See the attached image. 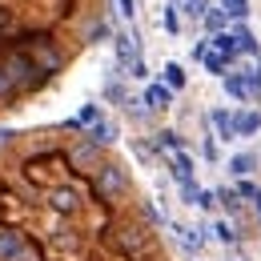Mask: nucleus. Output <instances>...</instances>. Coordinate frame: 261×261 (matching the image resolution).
Returning a JSON list of instances; mask_svg holds the SVG:
<instances>
[{
    "mask_svg": "<svg viewBox=\"0 0 261 261\" xmlns=\"http://www.w3.org/2000/svg\"><path fill=\"white\" fill-rule=\"evenodd\" d=\"M129 189H133L129 169L121 161H113V157H105V161L97 165V173H93V197H97L100 205H113V201H121Z\"/></svg>",
    "mask_w": 261,
    "mask_h": 261,
    "instance_id": "obj_1",
    "label": "nucleus"
},
{
    "mask_svg": "<svg viewBox=\"0 0 261 261\" xmlns=\"http://www.w3.org/2000/svg\"><path fill=\"white\" fill-rule=\"evenodd\" d=\"M0 65L8 68V76H12V85H16V93L20 97H33V93H40L44 89V72L36 68V61L24 53V48H8L4 57H0Z\"/></svg>",
    "mask_w": 261,
    "mask_h": 261,
    "instance_id": "obj_2",
    "label": "nucleus"
},
{
    "mask_svg": "<svg viewBox=\"0 0 261 261\" xmlns=\"http://www.w3.org/2000/svg\"><path fill=\"white\" fill-rule=\"evenodd\" d=\"M149 245H153V225H149L145 217L113 225V249H117L121 257H141Z\"/></svg>",
    "mask_w": 261,
    "mask_h": 261,
    "instance_id": "obj_3",
    "label": "nucleus"
},
{
    "mask_svg": "<svg viewBox=\"0 0 261 261\" xmlns=\"http://www.w3.org/2000/svg\"><path fill=\"white\" fill-rule=\"evenodd\" d=\"M16 48H24V53L36 61V68H40L44 76H57V72L65 68V61H68L65 53H61V44H57L53 36H44V33L29 36V40H24V44H16Z\"/></svg>",
    "mask_w": 261,
    "mask_h": 261,
    "instance_id": "obj_4",
    "label": "nucleus"
},
{
    "mask_svg": "<svg viewBox=\"0 0 261 261\" xmlns=\"http://www.w3.org/2000/svg\"><path fill=\"white\" fill-rule=\"evenodd\" d=\"M44 205H48L61 221H72V217L85 209V193H81L76 181H61V185H53V189L44 193Z\"/></svg>",
    "mask_w": 261,
    "mask_h": 261,
    "instance_id": "obj_5",
    "label": "nucleus"
},
{
    "mask_svg": "<svg viewBox=\"0 0 261 261\" xmlns=\"http://www.w3.org/2000/svg\"><path fill=\"white\" fill-rule=\"evenodd\" d=\"M65 161L72 165L76 173H97V165L105 161V149L93 145L85 133H76V141H68V149H65Z\"/></svg>",
    "mask_w": 261,
    "mask_h": 261,
    "instance_id": "obj_6",
    "label": "nucleus"
},
{
    "mask_svg": "<svg viewBox=\"0 0 261 261\" xmlns=\"http://www.w3.org/2000/svg\"><path fill=\"white\" fill-rule=\"evenodd\" d=\"M173 97H177V93H173L169 85H161V81H149V85H145V93H141V100H145V109H149L153 117H161V113H169V109H173Z\"/></svg>",
    "mask_w": 261,
    "mask_h": 261,
    "instance_id": "obj_7",
    "label": "nucleus"
},
{
    "mask_svg": "<svg viewBox=\"0 0 261 261\" xmlns=\"http://www.w3.org/2000/svg\"><path fill=\"white\" fill-rule=\"evenodd\" d=\"M29 249V233L16 225H0V261H16Z\"/></svg>",
    "mask_w": 261,
    "mask_h": 261,
    "instance_id": "obj_8",
    "label": "nucleus"
},
{
    "mask_svg": "<svg viewBox=\"0 0 261 261\" xmlns=\"http://www.w3.org/2000/svg\"><path fill=\"white\" fill-rule=\"evenodd\" d=\"M165 165H169V173H173V181L177 185H185V181H197V161L185 153V149H177V153H169L165 157Z\"/></svg>",
    "mask_w": 261,
    "mask_h": 261,
    "instance_id": "obj_9",
    "label": "nucleus"
},
{
    "mask_svg": "<svg viewBox=\"0 0 261 261\" xmlns=\"http://www.w3.org/2000/svg\"><path fill=\"white\" fill-rule=\"evenodd\" d=\"M221 89H225V97H229V100H237V109H249V105H253L249 81H245L241 72H229V76H221Z\"/></svg>",
    "mask_w": 261,
    "mask_h": 261,
    "instance_id": "obj_10",
    "label": "nucleus"
},
{
    "mask_svg": "<svg viewBox=\"0 0 261 261\" xmlns=\"http://www.w3.org/2000/svg\"><path fill=\"white\" fill-rule=\"evenodd\" d=\"M85 137H89L93 145H100V149H113V145H117V137H121V125H117L113 117H100L93 129H85Z\"/></svg>",
    "mask_w": 261,
    "mask_h": 261,
    "instance_id": "obj_11",
    "label": "nucleus"
},
{
    "mask_svg": "<svg viewBox=\"0 0 261 261\" xmlns=\"http://www.w3.org/2000/svg\"><path fill=\"white\" fill-rule=\"evenodd\" d=\"M233 133H237V141L257 137L261 133V109H237L233 113Z\"/></svg>",
    "mask_w": 261,
    "mask_h": 261,
    "instance_id": "obj_12",
    "label": "nucleus"
},
{
    "mask_svg": "<svg viewBox=\"0 0 261 261\" xmlns=\"http://www.w3.org/2000/svg\"><path fill=\"white\" fill-rule=\"evenodd\" d=\"M173 233H177V245H181V253H189V257H197V253H201V245H205L201 225H181V221H173Z\"/></svg>",
    "mask_w": 261,
    "mask_h": 261,
    "instance_id": "obj_13",
    "label": "nucleus"
},
{
    "mask_svg": "<svg viewBox=\"0 0 261 261\" xmlns=\"http://www.w3.org/2000/svg\"><path fill=\"white\" fill-rule=\"evenodd\" d=\"M205 121L217 129V141H237V133H233V113H229V109H221V105H217V109H209V113H205Z\"/></svg>",
    "mask_w": 261,
    "mask_h": 261,
    "instance_id": "obj_14",
    "label": "nucleus"
},
{
    "mask_svg": "<svg viewBox=\"0 0 261 261\" xmlns=\"http://www.w3.org/2000/svg\"><path fill=\"white\" fill-rule=\"evenodd\" d=\"M225 165H229V173H233L237 181H241V177H253V173H257V153L241 149V153H233V157H229Z\"/></svg>",
    "mask_w": 261,
    "mask_h": 261,
    "instance_id": "obj_15",
    "label": "nucleus"
},
{
    "mask_svg": "<svg viewBox=\"0 0 261 261\" xmlns=\"http://www.w3.org/2000/svg\"><path fill=\"white\" fill-rule=\"evenodd\" d=\"M201 24H205V36H217V33H225V29H229V16H225V8H221V4H209V8H205V16H201Z\"/></svg>",
    "mask_w": 261,
    "mask_h": 261,
    "instance_id": "obj_16",
    "label": "nucleus"
},
{
    "mask_svg": "<svg viewBox=\"0 0 261 261\" xmlns=\"http://www.w3.org/2000/svg\"><path fill=\"white\" fill-rule=\"evenodd\" d=\"M161 85H169L173 93H181V89L189 85V76H185V65H181V61H165V68H161Z\"/></svg>",
    "mask_w": 261,
    "mask_h": 261,
    "instance_id": "obj_17",
    "label": "nucleus"
},
{
    "mask_svg": "<svg viewBox=\"0 0 261 261\" xmlns=\"http://www.w3.org/2000/svg\"><path fill=\"white\" fill-rule=\"evenodd\" d=\"M153 145H157L161 157L177 153V149H185V141H181V133H177V129H157V133H153Z\"/></svg>",
    "mask_w": 261,
    "mask_h": 261,
    "instance_id": "obj_18",
    "label": "nucleus"
},
{
    "mask_svg": "<svg viewBox=\"0 0 261 261\" xmlns=\"http://www.w3.org/2000/svg\"><path fill=\"white\" fill-rule=\"evenodd\" d=\"M209 241H221V245H233V249H237L241 233H233V221L217 217V221H209Z\"/></svg>",
    "mask_w": 261,
    "mask_h": 261,
    "instance_id": "obj_19",
    "label": "nucleus"
},
{
    "mask_svg": "<svg viewBox=\"0 0 261 261\" xmlns=\"http://www.w3.org/2000/svg\"><path fill=\"white\" fill-rule=\"evenodd\" d=\"M213 193H217V205H221V209H225L229 217H237V213H241V209H245V201H241V197H237V189H233V185H217V189H213Z\"/></svg>",
    "mask_w": 261,
    "mask_h": 261,
    "instance_id": "obj_20",
    "label": "nucleus"
},
{
    "mask_svg": "<svg viewBox=\"0 0 261 261\" xmlns=\"http://www.w3.org/2000/svg\"><path fill=\"white\" fill-rule=\"evenodd\" d=\"M121 113L129 117L133 125H149V121H153V113L145 109V100H141V97H129L125 105H121Z\"/></svg>",
    "mask_w": 261,
    "mask_h": 261,
    "instance_id": "obj_21",
    "label": "nucleus"
},
{
    "mask_svg": "<svg viewBox=\"0 0 261 261\" xmlns=\"http://www.w3.org/2000/svg\"><path fill=\"white\" fill-rule=\"evenodd\" d=\"M201 65H205V72H209V76H229V68H233V61H229V57H221V53H213V48H209Z\"/></svg>",
    "mask_w": 261,
    "mask_h": 261,
    "instance_id": "obj_22",
    "label": "nucleus"
},
{
    "mask_svg": "<svg viewBox=\"0 0 261 261\" xmlns=\"http://www.w3.org/2000/svg\"><path fill=\"white\" fill-rule=\"evenodd\" d=\"M233 189H237V197H241V201H249V205H257V201H261V185L253 181V177H241Z\"/></svg>",
    "mask_w": 261,
    "mask_h": 261,
    "instance_id": "obj_23",
    "label": "nucleus"
},
{
    "mask_svg": "<svg viewBox=\"0 0 261 261\" xmlns=\"http://www.w3.org/2000/svg\"><path fill=\"white\" fill-rule=\"evenodd\" d=\"M165 33L169 36H181V8H177V0H169V4H165Z\"/></svg>",
    "mask_w": 261,
    "mask_h": 261,
    "instance_id": "obj_24",
    "label": "nucleus"
},
{
    "mask_svg": "<svg viewBox=\"0 0 261 261\" xmlns=\"http://www.w3.org/2000/svg\"><path fill=\"white\" fill-rule=\"evenodd\" d=\"M217 4L225 8V16H229V20H233V24L249 16V0H217Z\"/></svg>",
    "mask_w": 261,
    "mask_h": 261,
    "instance_id": "obj_25",
    "label": "nucleus"
},
{
    "mask_svg": "<svg viewBox=\"0 0 261 261\" xmlns=\"http://www.w3.org/2000/svg\"><path fill=\"white\" fill-rule=\"evenodd\" d=\"M209 4H213V0H177V8H181V16H189V20H201Z\"/></svg>",
    "mask_w": 261,
    "mask_h": 261,
    "instance_id": "obj_26",
    "label": "nucleus"
},
{
    "mask_svg": "<svg viewBox=\"0 0 261 261\" xmlns=\"http://www.w3.org/2000/svg\"><path fill=\"white\" fill-rule=\"evenodd\" d=\"M201 157H205L209 165H217V161H221V149H217L213 133H205V137H201Z\"/></svg>",
    "mask_w": 261,
    "mask_h": 261,
    "instance_id": "obj_27",
    "label": "nucleus"
},
{
    "mask_svg": "<svg viewBox=\"0 0 261 261\" xmlns=\"http://www.w3.org/2000/svg\"><path fill=\"white\" fill-rule=\"evenodd\" d=\"M20 93H16V85H12V76H8V68L0 65V100H16Z\"/></svg>",
    "mask_w": 261,
    "mask_h": 261,
    "instance_id": "obj_28",
    "label": "nucleus"
},
{
    "mask_svg": "<svg viewBox=\"0 0 261 261\" xmlns=\"http://www.w3.org/2000/svg\"><path fill=\"white\" fill-rule=\"evenodd\" d=\"M197 209L213 213V209H217V193H213V189H201V201H197Z\"/></svg>",
    "mask_w": 261,
    "mask_h": 261,
    "instance_id": "obj_29",
    "label": "nucleus"
},
{
    "mask_svg": "<svg viewBox=\"0 0 261 261\" xmlns=\"http://www.w3.org/2000/svg\"><path fill=\"white\" fill-rule=\"evenodd\" d=\"M117 12H121L125 20H133V16H137V0H117Z\"/></svg>",
    "mask_w": 261,
    "mask_h": 261,
    "instance_id": "obj_30",
    "label": "nucleus"
},
{
    "mask_svg": "<svg viewBox=\"0 0 261 261\" xmlns=\"http://www.w3.org/2000/svg\"><path fill=\"white\" fill-rule=\"evenodd\" d=\"M129 76H133V81H149V65H145V57H141V61L129 68Z\"/></svg>",
    "mask_w": 261,
    "mask_h": 261,
    "instance_id": "obj_31",
    "label": "nucleus"
},
{
    "mask_svg": "<svg viewBox=\"0 0 261 261\" xmlns=\"http://www.w3.org/2000/svg\"><path fill=\"white\" fill-rule=\"evenodd\" d=\"M105 36H109V24L100 20V24H93V33H89V44H100Z\"/></svg>",
    "mask_w": 261,
    "mask_h": 261,
    "instance_id": "obj_32",
    "label": "nucleus"
},
{
    "mask_svg": "<svg viewBox=\"0 0 261 261\" xmlns=\"http://www.w3.org/2000/svg\"><path fill=\"white\" fill-rule=\"evenodd\" d=\"M205 53H209V36H205V40H197V44H193V61H197V65L205 61Z\"/></svg>",
    "mask_w": 261,
    "mask_h": 261,
    "instance_id": "obj_33",
    "label": "nucleus"
},
{
    "mask_svg": "<svg viewBox=\"0 0 261 261\" xmlns=\"http://www.w3.org/2000/svg\"><path fill=\"white\" fill-rule=\"evenodd\" d=\"M253 209H257V221H261V201H257V205H253Z\"/></svg>",
    "mask_w": 261,
    "mask_h": 261,
    "instance_id": "obj_34",
    "label": "nucleus"
},
{
    "mask_svg": "<svg viewBox=\"0 0 261 261\" xmlns=\"http://www.w3.org/2000/svg\"><path fill=\"white\" fill-rule=\"evenodd\" d=\"M229 261H237V257H229Z\"/></svg>",
    "mask_w": 261,
    "mask_h": 261,
    "instance_id": "obj_35",
    "label": "nucleus"
},
{
    "mask_svg": "<svg viewBox=\"0 0 261 261\" xmlns=\"http://www.w3.org/2000/svg\"><path fill=\"white\" fill-rule=\"evenodd\" d=\"M197 261H201V257H197Z\"/></svg>",
    "mask_w": 261,
    "mask_h": 261,
    "instance_id": "obj_36",
    "label": "nucleus"
}]
</instances>
